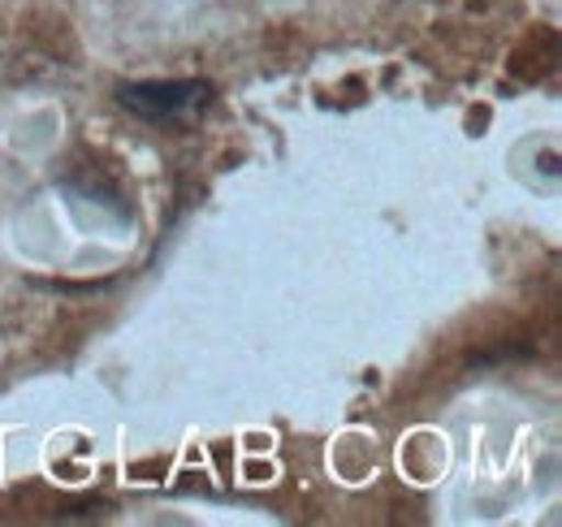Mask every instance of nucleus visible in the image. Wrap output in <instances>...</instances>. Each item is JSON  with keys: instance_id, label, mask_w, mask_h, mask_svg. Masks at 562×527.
<instances>
[{"instance_id": "nucleus-1", "label": "nucleus", "mask_w": 562, "mask_h": 527, "mask_svg": "<svg viewBox=\"0 0 562 527\" xmlns=\"http://www.w3.org/2000/svg\"><path fill=\"white\" fill-rule=\"evenodd\" d=\"M122 109H131L143 122H173V117H187V113H200L212 100L209 82H135V87H122L117 91Z\"/></svg>"}]
</instances>
